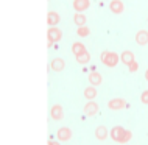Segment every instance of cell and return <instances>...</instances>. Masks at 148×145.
Listing matches in <instances>:
<instances>
[{
	"label": "cell",
	"instance_id": "6da1fadb",
	"mask_svg": "<svg viewBox=\"0 0 148 145\" xmlns=\"http://www.w3.org/2000/svg\"><path fill=\"white\" fill-rule=\"evenodd\" d=\"M119 61H120V56L115 53V52H108V50H105V52L101 53V63L105 64V66H108V67H115Z\"/></svg>",
	"mask_w": 148,
	"mask_h": 145
},
{
	"label": "cell",
	"instance_id": "7a4b0ae2",
	"mask_svg": "<svg viewBox=\"0 0 148 145\" xmlns=\"http://www.w3.org/2000/svg\"><path fill=\"white\" fill-rule=\"evenodd\" d=\"M61 38H62V31L56 27H50L49 31H47V45L53 47L55 42L61 41Z\"/></svg>",
	"mask_w": 148,
	"mask_h": 145
},
{
	"label": "cell",
	"instance_id": "3957f363",
	"mask_svg": "<svg viewBox=\"0 0 148 145\" xmlns=\"http://www.w3.org/2000/svg\"><path fill=\"white\" fill-rule=\"evenodd\" d=\"M125 128L123 126H114L112 130H111V139L115 140V142H119V144H123V136H125Z\"/></svg>",
	"mask_w": 148,
	"mask_h": 145
},
{
	"label": "cell",
	"instance_id": "277c9868",
	"mask_svg": "<svg viewBox=\"0 0 148 145\" xmlns=\"http://www.w3.org/2000/svg\"><path fill=\"white\" fill-rule=\"evenodd\" d=\"M108 106L112 111H120V109H123V108H126V102L123 98H112L108 103Z\"/></svg>",
	"mask_w": 148,
	"mask_h": 145
},
{
	"label": "cell",
	"instance_id": "5b68a950",
	"mask_svg": "<svg viewBox=\"0 0 148 145\" xmlns=\"http://www.w3.org/2000/svg\"><path fill=\"white\" fill-rule=\"evenodd\" d=\"M98 112V104L94 102V100H89L86 104H84V114L92 117V115H95Z\"/></svg>",
	"mask_w": 148,
	"mask_h": 145
},
{
	"label": "cell",
	"instance_id": "8992f818",
	"mask_svg": "<svg viewBox=\"0 0 148 145\" xmlns=\"http://www.w3.org/2000/svg\"><path fill=\"white\" fill-rule=\"evenodd\" d=\"M50 115L53 120H61L64 117V109H62L61 104H53L50 109Z\"/></svg>",
	"mask_w": 148,
	"mask_h": 145
},
{
	"label": "cell",
	"instance_id": "52a82bcc",
	"mask_svg": "<svg viewBox=\"0 0 148 145\" xmlns=\"http://www.w3.org/2000/svg\"><path fill=\"white\" fill-rule=\"evenodd\" d=\"M109 10H111V13H114V14H120V13H123L125 6H123V2H122V0H111Z\"/></svg>",
	"mask_w": 148,
	"mask_h": 145
},
{
	"label": "cell",
	"instance_id": "ba28073f",
	"mask_svg": "<svg viewBox=\"0 0 148 145\" xmlns=\"http://www.w3.org/2000/svg\"><path fill=\"white\" fill-rule=\"evenodd\" d=\"M89 5H90L89 0H73V10L77 11V13L86 11L87 8H89Z\"/></svg>",
	"mask_w": 148,
	"mask_h": 145
},
{
	"label": "cell",
	"instance_id": "9c48e42d",
	"mask_svg": "<svg viewBox=\"0 0 148 145\" xmlns=\"http://www.w3.org/2000/svg\"><path fill=\"white\" fill-rule=\"evenodd\" d=\"M56 137L59 140H69L72 137V130H70V128H67V126L59 128L58 133H56Z\"/></svg>",
	"mask_w": 148,
	"mask_h": 145
},
{
	"label": "cell",
	"instance_id": "30bf717a",
	"mask_svg": "<svg viewBox=\"0 0 148 145\" xmlns=\"http://www.w3.org/2000/svg\"><path fill=\"white\" fill-rule=\"evenodd\" d=\"M136 42L139 44V45H147L148 44V31L145 30H140L136 33Z\"/></svg>",
	"mask_w": 148,
	"mask_h": 145
},
{
	"label": "cell",
	"instance_id": "8fae6325",
	"mask_svg": "<svg viewBox=\"0 0 148 145\" xmlns=\"http://www.w3.org/2000/svg\"><path fill=\"white\" fill-rule=\"evenodd\" d=\"M120 61H122L123 64H126V66H130L133 61H136V59H134V53L131 50H125L122 55H120Z\"/></svg>",
	"mask_w": 148,
	"mask_h": 145
},
{
	"label": "cell",
	"instance_id": "7c38bea8",
	"mask_svg": "<svg viewBox=\"0 0 148 145\" xmlns=\"http://www.w3.org/2000/svg\"><path fill=\"white\" fill-rule=\"evenodd\" d=\"M87 78H89V83L92 84V86H98V84H101V81H103L101 75H100L98 72H95V70H92Z\"/></svg>",
	"mask_w": 148,
	"mask_h": 145
},
{
	"label": "cell",
	"instance_id": "4fadbf2b",
	"mask_svg": "<svg viewBox=\"0 0 148 145\" xmlns=\"http://www.w3.org/2000/svg\"><path fill=\"white\" fill-rule=\"evenodd\" d=\"M50 67L53 72H61L64 67H66V63H64V59H61V58H55L53 61H51Z\"/></svg>",
	"mask_w": 148,
	"mask_h": 145
},
{
	"label": "cell",
	"instance_id": "5bb4252c",
	"mask_svg": "<svg viewBox=\"0 0 148 145\" xmlns=\"http://www.w3.org/2000/svg\"><path fill=\"white\" fill-rule=\"evenodd\" d=\"M59 14L58 13H55V11H50L49 16H47V23H49L50 27H56L58 23H59Z\"/></svg>",
	"mask_w": 148,
	"mask_h": 145
},
{
	"label": "cell",
	"instance_id": "9a60e30c",
	"mask_svg": "<svg viewBox=\"0 0 148 145\" xmlns=\"http://www.w3.org/2000/svg\"><path fill=\"white\" fill-rule=\"evenodd\" d=\"M108 134H109V131H108V128L103 126V125H100L97 130H95V137L98 140H105L108 137Z\"/></svg>",
	"mask_w": 148,
	"mask_h": 145
},
{
	"label": "cell",
	"instance_id": "2e32d148",
	"mask_svg": "<svg viewBox=\"0 0 148 145\" xmlns=\"http://www.w3.org/2000/svg\"><path fill=\"white\" fill-rule=\"evenodd\" d=\"M97 87L95 86H92L90 84V87H86L84 89V97H86V100H95V97H97Z\"/></svg>",
	"mask_w": 148,
	"mask_h": 145
},
{
	"label": "cell",
	"instance_id": "e0dca14e",
	"mask_svg": "<svg viewBox=\"0 0 148 145\" xmlns=\"http://www.w3.org/2000/svg\"><path fill=\"white\" fill-rule=\"evenodd\" d=\"M72 52H73V55H75V56L84 53V52H86L84 44H83V42H73V45H72Z\"/></svg>",
	"mask_w": 148,
	"mask_h": 145
},
{
	"label": "cell",
	"instance_id": "ac0fdd59",
	"mask_svg": "<svg viewBox=\"0 0 148 145\" xmlns=\"http://www.w3.org/2000/svg\"><path fill=\"white\" fill-rule=\"evenodd\" d=\"M73 22L77 23L78 27L86 25V16L83 14V13H75V16H73Z\"/></svg>",
	"mask_w": 148,
	"mask_h": 145
},
{
	"label": "cell",
	"instance_id": "d6986e66",
	"mask_svg": "<svg viewBox=\"0 0 148 145\" xmlns=\"http://www.w3.org/2000/svg\"><path fill=\"white\" fill-rule=\"evenodd\" d=\"M90 61V53L89 52H84V53H81V55H78L77 56V63H79V64H87Z\"/></svg>",
	"mask_w": 148,
	"mask_h": 145
},
{
	"label": "cell",
	"instance_id": "ffe728a7",
	"mask_svg": "<svg viewBox=\"0 0 148 145\" xmlns=\"http://www.w3.org/2000/svg\"><path fill=\"white\" fill-rule=\"evenodd\" d=\"M78 36H81V38H86V36H89V33H90V30L87 28L86 25H83V27H78Z\"/></svg>",
	"mask_w": 148,
	"mask_h": 145
},
{
	"label": "cell",
	"instance_id": "44dd1931",
	"mask_svg": "<svg viewBox=\"0 0 148 145\" xmlns=\"http://www.w3.org/2000/svg\"><path fill=\"white\" fill-rule=\"evenodd\" d=\"M128 69H130L131 74H134V72H137V69H139V64L136 63V61H133V63L130 64V66H128Z\"/></svg>",
	"mask_w": 148,
	"mask_h": 145
},
{
	"label": "cell",
	"instance_id": "7402d4cb",
	"mask_svg": "<svg viewBox=\"0 0 148 145\" xmlns=\"http://www.w3.org/2000/svg\"><path fill=\"white\" fill-rule=\"evenodd\" d=\"M140 102L143 104H148V91H143L140 94Z\"/></svg>",
	"mask_w": 148,
	"mask_h": 145
},
{
	"label": "cell",
	"instance_id": "603a6c76",
	"mask_svg": "<svg viewBox=\"0 0 148 145\" xmlns=\"http://www.w3.org/2000/svg\"><path fill=\"white\" fill-rule=\"evenodd\" d=\"M47 145H59V144L56 142V140H49V144H47Z\"/></svg>",
	"mask_w": 148,
	"mask_h": 145
},
{
	"label": "cell",
	"instance_id": "cb8c5ba5",
	"mask_svg": "<svg viewBox=\"0 0 148 145\" xmlns=\"http://www.w3.org/2000/svg\"><path fill=\"white\" fill-rule=\"evenodd\" d=\"M145 80L148 81V69H147V72H145Z\"/></svg>",
	"mask_w": 148,
	"mask_h": 145
}]
</instances>
